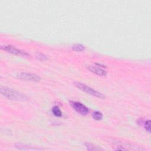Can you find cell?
I'll use <instances>...</instances> for the list:
<instances>
[{
  "mask_svg": "<svg viewBox=\"0 0 151 151\" xmlns=\"http://www.w3.org/2000/svg\"><path fill=\"white\" fill-rule=\"evenodd\" d=\"M84 146H86V149L88 151H98V150H103L102 148L99 146H97L94 144L86 142L84 143Z\"/></svg>",
  "mask_w": 151,
  "mask_h": 151,
  "instance_id": "obj_8",
  "label": "cell"
},
{
  "mask_svg": "<svg viewBox=\"0 0 151 151\" xmlns=\"http://www.w3.org/2000/svg\"><path fill=\"white\" fill-rule=\"evenodd\" d=\"M143 124H144V127L145 130L148 133H150V120H147L145 122H144Z\"/></svg>",
  "mask_w": 151,
  "mask_h": 151,
  "instance_id": "obj_13",
  "label": "cell"
},
{
  "mask_svg": "<svg viewBox=\"0 0 151 151\" xmlns=\"http://www.w3.org/2000/svg\"><path fill=\"white\" fill-rule=\"evenodd\" d=\"M0 93L4 97L12 101H25L29 99L26 94L6 86H1Z\"/></svg>",
  "mask_w": 151,
  "mask_h": 151,
  "instance_id": "obj_1",
  "label": "cell"
},
{
  "mask_svg": "<svg viewBox=\"0 0 151 151\" xmlns=\"http://www.w3.org/2000/svg\"><path fill=\"white\" fill-rule=\"evenodd\" d=\"M35 57L37 60L41 61H45L49 60V58L47 55L40 52H37L35 54Z\"/></svg>",
  "mask_w": 151,
  "mask_h": 151,
  "instance_id": "obj_9",
  "label": "cell"
},
{
  "mask_svg": "<svg viewBox=\"0 0 151 151\" xmlns=\"http://www.w3.org/2000/svg\"><path fill=\"white\" fill-rule=\"evenodd\" d=\"M143 123H144V121H143L142 119H139V120H137V123L139 124L140 125H142Z\"/></svg>",
  "mask_w": 151,
  "mask_h": 151,
  "instance_id": "obj_14",
  "label": "cell"
},
{
  "mask_svg": "<svg viewBox=\"0 0 151 151\" xmlns=\"http://www.w3.org/2000/svg\"><path fill=\"white\" fill-rule=\"evenodd\" d=\"M71 49L74 51L81 52L85 50V47L81 44H74L72 45Z\"/></svg>",
  "mask_w": 151,
  "mask_h": 151,
  "instance_id": "obj_11",
  "label": "cell"
},
{
  "mask_svg": "<svg viewBox=\"0 0 151 151\" xmlns=\"http://www.w3.org/2000/svg\"><path fill=\"white\" fill-rule=\"evenodd\" d=\"M87 68L91 71V73L99 76H106L107 74V72L101 67H100L97 65H88L87 66Z\"/></svg>",
  "mask_w": 151,
  "mask_h": 151,
  "instance_id": "obj_6",
  "label": "cell"
},
{
  "mask_svg": "<svg viewBox=\"0 0 151 151\" xmlns=\"http://www.w3.org/2000/svg\"><path fill=\"white\" fill-rule=\"evenodd\" d=\"M103 116L102 113L99 111H96L92 113L93 119L97 121L101 120L103 119Z\"/></svg>",
  "mask_w": 151,
  "mask_h": 151,
  "instance_id": "obj_12",
  "label": "cell"
},
{
  "mask_svg": "<svg viewBox=\"0 0 151 151\" xmlns=\"http://www.w3.org/2000/svg\"><path fill=\"white\" fill-rule=\"evenodd\" d=\"M15 147L18 150H43V149L36 147L35 146H32L26 144L18 143L15 145Z\"/></svg>",
  "mask_w": 151,
  "mask_h": 151,
  "instance_id": "obj_7",
  "label": "cell"
},
{
  "mask_svg": "<svg viewBox=\"0 0 151 151\" xmlns=\"http://www.w3.org/2000/svg\"><path fill=\"white\" fill-rule=\"evenodd\" d=\"M73 84L75 87H76L80 90H81L91 96H93L94 97H97V98H99L101 99H104L106 98V96L104 94H103V93H101V92H100L99 91L94 90V88L88 86L87 85H86L84 83H82L78 82V81H74L73 83Z\"/></svg>",
  "mask_w": 151,
  "mask_h": 151,
  "instance_id": "obj_2",
  "label": "cell"
},
{
  "mask_svg": "<svg viewBox=\"0 0 151 151\" xmlns=\"http://www.w3.org/2000/svg\"><path fill=\"white\" fill-rule=\"evenodd\" d=\"M1 49L3 51H5L8 52V53L12 54L13 55L20 56L22 57H29V54L28 53H27V52H25L23 50H21L20 49H18V48H16L15 47L11 45L6 44V45H2L1 47Z\"/></svg>",
  "mask_w": 151,
  "mask_h": 151,
  "instance_id": "obj_3",
  "label": "cell"
},
{
  "mask_svg": "<svg viewBox=\"0 0 151 151\" xmlns=\"http://www.w3.org/2000/svg\"><path fill=\"white\" fill-rule=\"evenodd\" d=\"M16 77L23 81L31 82H39L41 80V78L39 76L31 73L19 72L17 73Z\"/></svg>",
  "mask_w": 151,
  "mask_h": 151,
  "instance_id": "obj_4",
  "label": "cell"
},
{
  "mask_svg": "<svg viewBox=\"0 0 151 151\" xmlns=\"http://www.w3.org/2000/svg\"><path fill=\"white\" fill-rule=\"evenodd\" d=\"M51 111H52V114L55 116L58 117H62V115H63L62 111H61V110H60V109L59 108V107L58 106H54L52 108Z\"/></svg>",
  "mask_w": 151,
  "mask_h": 151,
  "instance_id": "obj_10",
  "label": "cell"
},
{
  "mask_svg": "<svg viewBox=\"0 0 151 151\" xmlns=\"http://www.w3.org/2000/svg\"><path fill=\"white\" fill-rule=\"evenodd\" d=\"M70 104L76 112L81 115L86 116L89 112L88 109L80 102L76 101H70Z\"/></svg>",
  "mask_w": 151,
  "mask_h": 151,
  "instance_id": "obj_5",
  "label": "cell"
}]
</instances>
